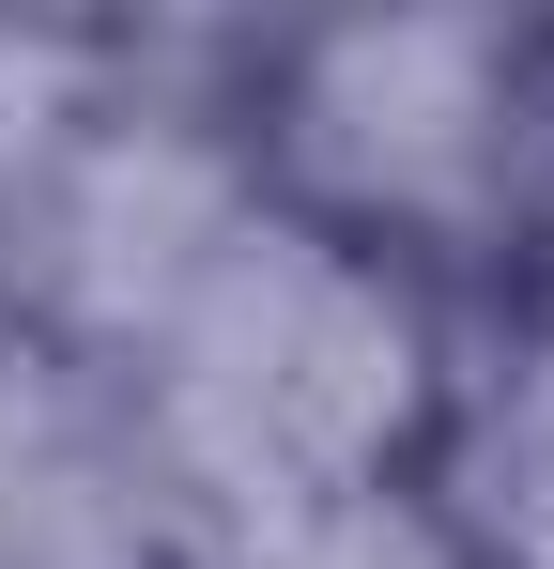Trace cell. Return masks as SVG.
Returning <instances> with one entry per match:
<instances>
[{
    "instance_id": "1",
    "label": "cell",
    "mask_w": 554,
    "mask_h": 569,
    "mask_svg": "<svg viewBox=\"0 0 554 569\" xmlns=\"http://www.w3.org/2000/svg\"><path fill=\"white\" fill-rule=\"evenodd\" d=\"M123 370H139V431H155L170 492H216L277 539H324L385 492L416 508L432 416H447V292L247 200L231 247L185 278V308Z\"/></svg>"
},
{
    "instance_id": "2",
    "label": "cell",
    "mask_w": 554,
    "mask_h": 569,
    "mask_svg": "<svg viewBox=\"0 0 554 569\" xmlns=\"http://www.w3.org/2000/svg\"><path fill=\"white\" fill-rule=\"evenodd\" d=\"M247 200L416 292H508L554 262V31L400 16L293 31L247 78Z\"/></svg>"
},
{
    "instance_id": "3",
    "label": "cell",
    "mask_w": 554,
    "mask_h": 569,
    "mask_svg": "<svg viewBox=\"0 0 554 569\" xmlns=\"http://www.w3.org/2000/svg\"><path fill=\"white\" fill-rule=\"evenodd\" d=\"M416 523L447 569H554V262L493 292V339H447Z\"/></svg>"
}]
</instances>
